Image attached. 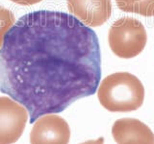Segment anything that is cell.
<instances>
[{"mask_svg": "<svg viewBox=\"0 0 154 144\" xmlns=\"http://www.w3.org/2000/svg\"><path fill=\"white\" fill-rule=\"evenodd\" d=\"M97 35L75 16L41 10L21 16L0 49V91L28 110L29 122L94 95L101 79Z\"/></svg>", "mask_w": 154, "mask_h": 144, "instance_id": "6da1fadb", "label": "cell"}, {"mask_svg": "<svg viewBox=\"0 0 154 144\" xmlns=\"http://www.w3.org/2000/svg\"><path fill=\"white\" fill-rule=\"evenodd\" d=\"M97 97L103 108L113 112H129L142 107L144 88L138 77L128 72H116L101 82Z\"/></svg>", "mask_w": 154, "mask_h": 144, "instance_id": "7a4b0ae2", "label": "cell"}, {"mask_svg": "<svg viewBox=\"0 0 154 144\" xmlns=\"http://www.w3.org/2000/svg\"><path fill=\"white\" fill-rule=\"evenodd\" d=\"M146 41L147 34L143 23L130 16L116 20L108 33L110 49L122 59H131L141 54Z\"/></svg>", "mask_w": 154, "mask_h": 144, "instance_id": "3957f363", "label": "cell"}, {"mask_svg": "<svg viewBox=\"0 0 154 144\" xmlns=\"http://www.w3.org/2000/svg\"><path fill=\"white\" fill-rule=\"evenodd\" d=\"M28 110L9 97H0V144H13L22 136Z\"/></svg>", "mask_w": 154, "mask_h": 144, "instance_id": "277c9868", "label": "cell"}, {"mask_svg": "<svg viewBox=\"0 0 154 144\" xmlns=\"http://www.w3.org/2000/svg\"><path fill=\"white\" fill-rule=\"evenodd\" d=\"M70 129L66 120L55 113L38 118L30 134L31 144H69Z\"/></svg>", "mask_w": 154, "mask_h": 144, "instance_id": "5b68a950", "label": "cell"}, {"mask_svg": "<svg viewBox=\"0 0 154 144\" xmlns=\"http://www.w3.org/2000/svg\"><path fill=\"white\" fill-rule=\"evenodd\" d=\"M71 14L90 28L98 27L112 16L111 0H66Z\"/></svg>", "mask_w": 154, "mask_h": 144, "instance_id": "8992f818", "label": "cell"}, {"mask_svg": "<svg viewBox=\"0 0 154 144\" xmlns=\"http://www.w3.org/2000/svg\"><path fill=\"white\" fill-rule=\"evenodd\" d=\"M112 134L118 144H154V134L150 128L135 118L117 120Z\"/></svg>", "mask_w": 154, "mask_h": 144, "instance_id": "52a82bcc", "label": "cell"}, {"mask_svg": "<svg viewBox=\"0 0 154 144\" xmlns=\"http://www.w3.org/2000/svg\"><path fill=\"white\" fill-rule=\"evenodd\" d=\"M118 8L124 13L154 16V0H115Z\"/></svg>", "mask_w": 154, "mask_h": 144, "instance_id": "ba28073f", "label": "cell"}, {"mask_svg": "<svg viewBox=\"0 0 154 144\" xmlns=\"http://www.w3.org/2000/svg\"><path fill=\"white\" fill-rule=\"evenodd\" d=\"M16 23V16L10 10L0 6V49H1L5 35Z\"/></svg>", "mask_w": 154, "mask_h": 144, "instance_id": "9c48e42d", "label": "cell"}, {"mask_svg": "<svg viewBox=\"0 0 154 144\" xmlns=\"http://www.w3.org/2000/svg\"><path fill=\"white\" fill-rule=\"evenodd\" d=\"M10 1L18 5H21V6H31V5L37 4L42 1V0H10Z\"/></svg>", "mask_w": 154, "mask_h": 144, "instance_id": "30bf717a", "label": "cell"}, {"mask_svg": "<svg viewBox=\"0 0 154 144\" xmlns=\"http://www.w3.org/2000/svg\"><path fill=\"white\" fill-rule=\"evenodd\" d=\"M81 144H104V138L103 137H99L96 140H87Z\"/></svg>", "mask_w": 154, "mask_h": 144, "instance_id": "8fae6325", "label": "cell"}]
</instances>
